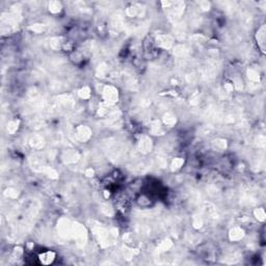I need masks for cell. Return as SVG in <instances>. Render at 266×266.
I'll return each mask as SVG.
<instances>
[{"label":"cell","mask_w":266,"mask_h":266,"mask_svg":"<svg viewBox=\"0 0 266 266\" xmlns=\"http://www.w3.org/2000/svg\"><path fill=\"white\" fill-rule=\"evenodd\" d=\"M117 91L113 86H106L104 89V98L108 103H113L117 100Z\"/></svg>","instance_id":"cell-1"},{"label":"cell","mask_w":266,"mask_h":266,"mask_svg":"<svg viewBox=\"0 0 266 266\" xmlns=\"http://www.w3.org/2000/svg\"><path fill=\"white\" fill-rule=\"evenodd\" d=\"M91 135H92L91 130H89V128L86 127V126H79V127L77 128L76 136L80 141H88L89 137H91Z\"/></svg>","instance_id":"cell-2"},{"label":"cell","mask_w":266,"mask_h":266,"mask_svg":"<svg viewBox=\"0 0 266 266\" xmlns=\"http://www.w3.org/2000/svg\"><path fill=\"white\" fill-rule=\"evenodd\" d=\"M152 149V142H151V139L149 137L144 136L139 141V150L141 151L142 153H148L149 151Z\"/></svg>","instance_id":"cell-3"},{"label":"cell","mask_w":266,"mask_h":266,"mask_svg":"<svg viewBox=\"0 0 266 266\" xmlns=\"http://www.w3.org/2000/svg\"><path fill=\"white\" fill-rule=\"evenodd\" d=\"M157 44L162 48H170L173 44V39L169 35H159L157 38Z\"/></svg>","instance_id":"cell-4"},{"label":"cell","mask_w":266,"mask_h":266,"mask_svg":"<svg viewBox=\"0 0 266 266\" xmlns=\"http://www.w3.org/2000/svg\"><path fill=\"white\" fill-rule=\"evenodd\" d=\"M243 236H244V232L240 228H234L230 232V239L233 241H238V240L242 239Z\"/></svg>","instance_id":"cell-5"},{"label":"cell","mask_w":266,"mask_h":266,"mask_svg":"<svg viewBox=\"0 0 266 266\" xmlns=\"http://www.w3.org/2000/svg\"><path fill=\"white\" fill-rule=\"evenodd\" d=\"M257 41L260 46V48L262 49V51H264V44H265V26H262L259 29L258 35H257Z\"/></svg>","instance_id":"cell-6"},{"label":"cell","mask_w":266,"mask_h":266,"mask_svg":"<svg viewBox=\"0 0 266 266\" xmlns=\"http://www.w3.org/2000/svg\"><path fill=\"white\" fill-rule=\"evenodd\" d=\"M78 158H79V155H78V153L75 152V151H68V152L65 153V155H63V159H65L67 162H75Z\"/></svg>","instance_id":"cell-7"},{"label":"cell","mask_w":266,"mask_h":266,"mask_svg":"<svg viewBox=\"0 0 266 266\" xmlns=\"http://www.w3.org/2000/svg\"><path fill=\"white\" fill-rule=\"evenodd\" d=\"M30 145H31L33 148H41L42 145H44L43 138L39 135H35L31 138V141H30Z\"/></svg>","instance_id":"cell-8"},{"label":"cell","mask_w":266,"mask_h":266,"mask_svg":"<svg viewBox=\"0 0 266 266\" xmlns=\"http://www.w3.org/2000/svg\"><path fill=\"white\" fill-rule=\"evenodd\" d=\"M213 147L215 150L217 151H223L226 149L227 147V144H226V141H223V139H217L213 142Z\"/></svg>","instance_id":"cell-9"},{"label":"cell","mask_w":266,"mask_h":266,"mask_svg":"<svg viewBox=\"0 0 266 266\" xmlns=\"http://www.w3.org/2000/svg\"><path fill=\"white\" fill-rule=\"evenodd\" d=\"M163 122H164V124L167 125V126H172L176 123V117H174L173 114L167 113V114H166V117H164Z\"/></svg>","instance_id":"cell-10"},{"label":"cell","mask_w":266,"mask_h":266,"mask_svg":"<svg viewBox=\"0 0 266 266\" xmlns=\"http://www.w3.org/2000/svg\"><path fill=\"white\" fill-rule=\"evenodd\" d=\"M248 74L250 80L254 81V82H259V74L257 71H255V70H248Z\"/></svg>","instance_id":"cell-11"},{"label":"cell","mask_w":266,"mask_h":266,"mask_svg":"<svg viewBox=\"0 0 266 266\" xmlns=\"http://www.w3.org/2000/svg\"><path fill=\"white\" fill-rule=\"evenodd\" d=\"M255 215H256V217L258 218L259 220H261V222H263V220L265 219V216H266L264 209H262V208H258L255 210Z\"/></svg>","instance_id":"cell-12"},{"label":"cell","mask_w":266,"mask_h":266,"mask_svg":"<svg viewBox=\"0 0 266 266\" xmlns=\"http://www.w3.org/2000/svg\"><path fill=\"white\" fill-rule=\"evenodd\" d=\"M49 7H50V10H51L52 13H57L60 10V3L57 1H52L51 3L49 4Z\"/></svg>","instance_id":"cell-13"},{"label":"cell","mask_w":266,"mask_h":266,"mask_svg":"<svg viewBox=\"0 0 266 266\" xmlns=\"http://www.w3.org/2000/svg\"><path fill=\"white\" fill-rule=\"evenodd\" d=\"M79 95H80L81 98H83V99H88V98H89V96H91V92H89V88L85 86V88H83L82 89H80Z\"/></svg>","instance_id":"cell-14"},{"label":"cell","mask_w":266,"mask_h":266,"mask_svg":"<svg viewBox=\"0 0 266 266\" xmlns=\"http://www.w3.org/2000/svg\"><path fill=\"white\" fill-rule=\"evenodd\" d=\"M182 164H183V159H180V158L175 159V160L173 161V164H172L173 170H177V169H179V167H181V166H182Z\"/></svg>","instance_id":"cell-15"},{"label":"cell","mask_w":266,"mask_h":266,"mask_svg":"<svg viewBox=\"0 0 266 266\" xmlns=\"http://www.w3.org/2000/svg\"><path fill=\"white\" fill-rule=\"evenodd\" d=\"M257 145L259 148H264L265 147V137L263 135H259L257 138Z\"/></svg>","instance_id":"cell-16"},{"label":"cell","mask_w":266,"mask_h":266,"mask_svg":"<svg viewBox=\"0 0 266 266\" xmlns=\"http://www.w3.org/2000/svg\"><path fill=\"white\" fill-rule=\"evenodd\" d=\"M170 246H172V242H170V240H166V241H163L161 243L160 248H161V251H167Z\"/></svg>","instance_id":"cell-17"},{"label":"cell","mask_w":266,"mask_h":266,"mask_svg":"<svg viewBox=\"0 0 266 266\" xmlns=\"http://www.w3.org/2000/svg\"><path fill=\"white\" fill-rule=\"evenodd\" d=\"M202 225H203V220H202V218L195 217L194 220V228H200V227H202Z\"/></svg>","instance_id":"cell-18"}]
</instances>
